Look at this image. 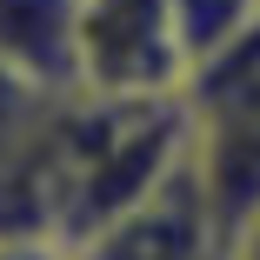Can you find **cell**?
<instances>
[{
	"label": "cell",
	"mask_w": 260,
	"mask_h": 260,
	"mask_svg": "<svg viewBox=\"0 0 260 260\" xmlns=\"http://www.w3.org/2000/svg\"><path fill=\"white\" fill-rule=\"evenodd\" d=\"M187 160L220 234L260 214V14L180 80Z\"/></svg>",
	"instance_id": "1"
},
{
	"label": "cell",
	"mask_w": 260,
	"mask_h": 260,
	"mask_svg": "<svg viewBox=\"0 0 260 260\" xmlns=\"http://www.w3.org/2000/svg\"><path fill=\"white\" fill-rule=\"evenodd\" d=\"M74 253L80 260H227V234L193 180V160L180 153L134 207H120L87 240H74Z\"/></svg>",
	"instance_id": "2"
},
{
	"label": "cell",
	"mask_w": 260,
	"mask_h": 260,
	"mask_svg": "<svg viewBox=\"0 0 260 260\" xmlns=\"http://www.w3.org/2000/svg\"><path fill=\"white\" fill-rule=\"evenodd\" d=\"M80 87L87 93H180V47L167 0H80Z\"/></svg>",
	"instance_id": "3"
},
{
	"label": "cell",
	"mask_w": 260,
	"mask_h": 260,
	"mask_svg": "<svg viewBox=\"0 0 260 260\" xmlns=\"http://www.w3.org/2000/svg\"><path fill=\"white\" fill-rule=\"evenodd\" d=\"M60 93L0 67V234H47V187H40V134Z\"/></svg>",
	"instance_id": "4"
},
{
	"label": "cell",
	"mask_w": 260,
	"mask_h": 260,
	"mask_svg": "<svg viewBox=\"0 0 260 260\" xmlns=\"http://www.w3.org/2000/svg\"><path fill=\"white\" fill-rule=\"evenodd\" d=\"M0 67L47 93L80 87V0H0Z\"/></svg>",
	"instance_id": "5"
},
{
	"label": "cell",
	"mask_w": 260,
	"mask_h": 260,
	"mask_svg": "<svg viewBox=\"0 0 260 260\" xmlns=\"http://www.w3.org/2000/svg\"><path fill=\"white\" fill-rule=\"evenodd\" d=\"M0 260H80L60 234H0Z\"/></svg>",
	"instance_id": "6"
},
{
	"label": "cell",
	"mask_w": 260,
	"mask_h": 260,
	"mask_svg": "<svg viewBox=\"0 0 260 260\" xmlns=\"http://www.w3.org/2000/svg\"><path fill=\"white\" fill-rule=\"evenodd\" d=\"M227 260H260V214L227 234Z\"/></svg>",
	"instance_id": "7"
}]
</instances>
